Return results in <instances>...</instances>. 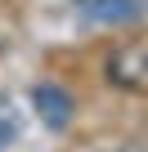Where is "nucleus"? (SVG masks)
Wrapping results in <instances>:
<instances>
[{
    "mask_svg": "<svg viewBox=\"0 0 148 152\" xmlns=\"http://www.w3.org/2000/svg\"><path fill=\"white\" fill-rule=\"evenodd\" d=\"M108 81L121 90H148V40H126L108 58Z\"/></svg>",
    "mask_w": 148,
    "mask_h": 152,
    "instance_id": "obj_1",
    "label": "nucleus"
},
{
    "mask_svg": "<svg viewBox=\"0 0 148 152\" xmlns=\"http://www.w3.org/2000/svg\"><path fill=\"white\" fill-rule=\"evenodd\" d=\"M32 103H36V112H40V121H45L49 130H67L72 112H77L72 94H67L63 85H54V81H40V85L32 90Z\"/></svg>",
    "mask_w": 148,
    "mask_h": 152,
    "instance_id": "obj_2",
    "label": "nucleus"
},
{
    "mask_svg": "<svg viewBox=\"0 0 148 152\" xmlns=\"http://www.w3.org/2000/svg\"><path fill=\"white\" fill-rule=\"evenodd\" d=\"M77 5L94 23H130L139 14V0H77Z\"/></svg>",
    "mask_w": 148,
    "mask_h": 152,
    "instance_id": "obj_3",
    "label": "nucleus"
},
{
    "mask_svg": "<svg viewBox=\"0 0 148 152\" xmlns=\"http://www.w3.org/2000/svg\"><path fill=\"white\" fill-rule=\"evenodd\" d=\"M14 130H18V125H14V112H9V103H0V148L14 139Z\"/></svg>",
    "mask_w": 148,
    "mask_h": 152,
    "instance_id": "obj_4",
    "label": "nucleus"
}]
</instances>
